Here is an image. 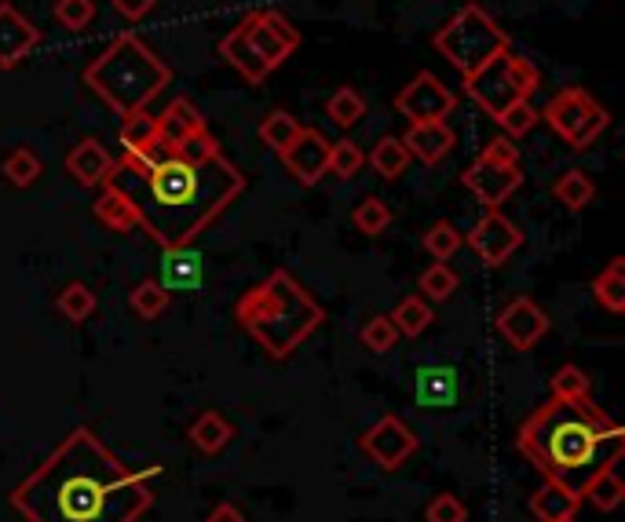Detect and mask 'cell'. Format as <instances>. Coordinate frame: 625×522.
<instances>
[{"instance_id":"obj_1","label":"cell","mask_w":625,"mask_h":522,"mask_svg":"<svg viewBox=\"0 0 625 522\" xmlns=\"http://www.w3.org/2000/svg\"><path fill=\"white\" fill-rule=\"evenodd\" d=\"M143 471L121 464L92 428H74L18 486L8 494L26 522H136L154 505Z\"/></svg>"},{"instance_id":"obj_2","label":"cell","mask_w":625,"mask_h":522,"mask_svg":"<svg viewBox=\"0 0 625 522\" xmlns=\"http://www.w3.org/2000/svg\"><path fill=\"white\" fill-rule=\"evenodd\" d=\"M107 183L128 198L139 227L161 249H187L246 190V176L224 154L205 165H187L176 154L150 165L136 150H125Z\"/></svg>"},{"instance_id":"obj_3","label":"cell","mask_w":625,"mask_h":522,"mask_svg":"<svg viewBox=\"0 0 625 522\" xmlns=\"http://www.w3.org/2000/svg\"><path fill=\"white\" fill-rule=\"evenodd\" d=\"M520 454L549 482L582 497L600 468L625 454V431L592 398L552 395L520 424Z\"/></svg>"},{"instance_id":"obj_4","label":"cell","mask_w":625,"mask_h":522,"mask_svg":"<svg viewBox=\"0 0 625 522\" xmlns=\"http://www.w3.org/2000/svg\"><path fill=\"white\" fill-rule=\"evenodd\" d=\"M238 326L275 361H286L315 333L326 310L289 270H275L235 304Z\"/></svg>"},{"instance_id":"obj_5","label":"cell","mask_w":625,"mask_h":522,"mask_svg":"<svg viewBox=\"0 0 625 522\" xmlns=\"http://www.w3.org/2000/svg\"><path fill=\"white\" fill-rule=\"evenodd\" d=\"M173 69L150 52L136 34H121L85 66V85L125 120L165 92Z\"/></svg>"},{"instance_id":"obj_6","label":"cell","mask_w":625,"mask_h":522,"mask_svg":"<svg viewBox=\"0 0 625 522\" xmlns=\"http://www.w3.org/2000/svg\"><path fill=\"white\" fill-rule=\"evenodd\" d=\"M436 48L458 66L461 77H468V74H476L483 63H490L498 52H505L509 34L493 23L490 12H483L479 4H465L436 34Z\"/></svg>"},{"instance_id":"obj_7","label":"cell","mask_w":625,"mask_h":522,"mask_svg":"<svg viewBox=\"0 0 625 522\" xmlns=\"http://www.w3.org/2000/svg\"><path fill=\"white\" fill-rule=\"evenodd\" d=\"M541 88L538 66H530L527 59L516 52H498L490 63H483L476 74L465 77V92L487 117H498L501 110H509L512 103H523Z\"/></svg>"},{"instance_id":"obj_8","label":"cell","mask_w":625,"mask_h":522,"mask_svg":"<svg viewBox=\"0 0 625 522\" xmlns=\"http://www.w3.org/2000/svg\"><path fill=\"white\" fill-rule=\"evenodd\" d=\"M541 117L571 150H589L597 139L608 132L611 114L592 99L586 88H563L546 103Z\"/></svg>"},{"instance_id":"obj_9","label":"cell","mask_w":625,"mask_h":522,"mask_svg":"<svg viewBox=\"0 0 625 522\" xmlns=\"http://www.w3.org/2000/svg\"><path fill=\"white\" fill-rule=\"evenodd\" d=\"M238 26L271 69L282 66L300 48V34L293 29V23L278 12H267V8L264 12H249Z\"/></svg>"},{"instance_id":"obj_10","label":"cell","mask_w":625,"mask_h":522,"mask_svg":"<svg viewBox=\"0 0 625 522\" xmlns=\"http://www.w3.org/2000/svg\"><path fill=\"white\" fill-rule=\"evenodd\" d=\"M396 110L410 120V125H421V120H447L453 110H458V96H453L436 74L421 69V74L396 96Z\"/></svg>"},{"instance_id":"obj_11","label":"cell","mask_w":625,"mask_h":522,"mask_svg":"<svg viewBox=\"0 0 625 522\" xmlns=\"http://www.w3.org/2000/svg\"><path fill=\"white\" fill-rule=\"evenodd\" d=\"M461 183H465V190H472V194L479 198V205L498 208L523 187V168L520 165H501V161L479 154L465 168V173H461Z\"/></svg>"},{"instance_id":"obj_12","label":"cell","mask_w":625,"mask_h":522,"mask_svg":"<svg viewBox=\"0 0 625 522\" xmlns=\"http://www.w3.org/2000/svg\"><path fill=\"white\" fill-rule=\"evenodd\" d=\"M359 449L373 460V464L396 471L402 460H407L413 449H417V435H413V431L402 424L396 413H388V417H380L377 424H373L366 435L359 438Z\"/></svg>"},{"instance_id":"obj_13","label":"cell","mask_w":625,"mask_h":522,"mask_svg":"<svg viewBox=\"0 0 625 522\" xmlns=\"http://www.w3.org/2000/svg\"><path fill=\"white\" fill-rule=\"evenodd\" d=\"M465 241H468L472 253H476L487 267H501L523 245V234H520V227L512 224V219L501 216L498 208H490V213L468 230Z\"/></svg>"},{"instance_id":"obj_14","label":"cell","mask_w":625,"mask_h":522,"mask_svg":"<svg viewBox=\"0 0 625 522\" xmlns=\"http://www.w3.org/2000/svg\"><path fill=\"white\" fill-rule=\"evenodd\" d=\"M329 139L318 128H300V136L282 150V165L289 168V176L304 187H315L322 176H329Z\"/></svg>"},{"instance_id":"obj_15","label":"cell","mask_w":625,"mask_h":522,"mask_svg":"<svg viewBox=\"0 0 625 522\" xmlns=\"http://www.w3.org/2000/svg\"><path fill=\"white\" fill-rule=\"evenodd\" d=\"M498 333L512 351H530L541 336L549 333V315L534 304L530 296H516L512 304L501 307Z\"/></svg>"},{"instance_id":"obj_16","label":"cell","mask_w":625,"mask_h":522,"mask_svg":"<svg viewBox=\"0 0 625 522\" xmlns=\"http://www.w3.org/2000/svg\"><path fill=\"white\" fill-rule=\"evenodd\" d=\"M40 44V29L12 4H0V69H12L15 63Z\"/></svg>"},{"instance_id":"obj_17","label":"cell","mask_w":625,"mask_h":522,"mask_svg":"<svg viewBox=\"0 0 625 522\" xmlns=\"http://www.w3.org/2000/svg\"><path fill=\"white\" fill-rule=\"evenodd\" d=\"M399 139L410 150V157H417L421 165H439L453 150V143H458V136H453L447 120H421V125H410L407 136Z\"/></svg>"},{"instance_id":"obj_18","label":"cell","mask_w":625,"mask_h":522,"mask_svg":"<svg viewBox=\"0 0 625 522\" xmlns=\"http://www.w3.org/2000/svg\"><path fill=\"white\" fill-rule=\"evenodd\" d=\"M117 161L107 154V147L99 139H80V143L66 154V173L77 179L80 187H103L114 176Z\"/></svg>"},{"instance_id":"obj_19","label":"cell","mask_w":625,"mask_h":522,"mask_svg":"<svg viewBox=\"0 0 625 522\" xmlns=\"http://www.w3.org/2000/svg\"><path fill=\"white\" fill-rule=\"evenodd\" d=\"M205 132V117L198 114V106L190 103V99H173V103L165 106V114L158 117V143L176 150L184 147L190 136Z\"/></svg>"},{"instance_id":"obj_20","label":"cell","mask_w":625,"mask_h":522,"mask_svg":"<svg viewBox=\"0 0 625 522\" xmlns=\"http://www.w3.org/2000/svg\"><path fill=\"white\" fill-rule=\"evenodd\" d=\"M220 55H224L227 63L249 80V85H260V80L271 74V66L264 63V59H260L257 48L249 44V37L241 34V26H235L224 40H220Z\"/></svg>"},{"instance_id":"obj_21","label":"cell","mask_w":625,"mask_h":522,"mask_svg":"<svg viewBox=\"0 0 625 522\" xmlns=\"http://www.w3.org/2000/svg\"><path fill=\"white\" fill-rule=\"evenodd\" d=\"M582 508V497L571 494L567 486H557V482L546 479V486H538L530 494V511L538 515V522H563L574 519Z\"/></svg>"},{"instance_id":"obj_22","label":"cell","mask_w":625,"mask_h":522,"mask_svg":"<svg viewBox=\"0 0 625 522\" xmlns=\"http://www.w3.org/2000/svg\"><path fill=\"white\" fill-rule=\"evenodd\" d=\"M187 435L201 449V454L216 457V454H224V449L230 446V438H235V428H230V420L224 413H216V409H205V413L195 417V424L187 428Z\"/></svg>"},{"instance_id":"obj_23","label":"cell","mask_w":625,"mask_h":522,"mask_svg":"<svg viewBox=\"0 0 625 522\" xmlns=\"http://www.w3.org/2000/svg\"><path fill=\"white\" fill-rule=\"evenodd\" d=\"M458 398V373L447 366H428L417 373V402L428 409H442Z\"/></svg>"},{"instance_id":"obj_24","label":"cell","mask_w":625,"mask_h":522,"mask_svg":"<svg viewBox=\"0 0 625 522\" xmlns=\"http://www.w3.org/2000/svg\"><path fill=\"white\" fill-rule=\"evenodd\" d=\"M92 213H96L99 224L110 227L114 234H128L133 227H139L136 208L128 205V198L121 194L114 183H103V194H99V201L92 205Z\"/></svg>"},{"instance_id":"obj_25","label":"cell","mask_w":625,"mask_h":522,"mask_svg":"<svg viewBox=\"0 0 625 522\" xmlns=\"http://www.w3.org/2000/svg\"><path fill=\"white\" fill-rule=\"evenodd\" d=\"M582 500H589L597 511H614L625 500V482L618 475V460L608 468H600L597 475L589 479V486L582 489Z\"/></svg>"},{"instance_id":"obj_26","label":"cell","mask_w":625,"mask_h":522,"mask_svg":"<svg viewBox=\"0 0 625 522\" xmlns=\"http://www.w3.org/2000/svg\"><path fill=\"white\" fill-rule=\"evenodd\" d=\"M552 198H557L563 208H571V213H582V208L597 198V183H592L582 168H567V173L552 183Z\"/></svg>"},{"instance_id":"obj_27","label":"cell","mask_w":625,"mask_h":522,"mask_svg":"<svg viewBox=\"0 0 625 522\" xmlns=\"http://www.w3.org/2000/svg\"><path fill=\"white\" fill-rule=\"evenodd\" d=\"M201 278V259L187 249H165V278L161 285L173 293V289H195Z\"/></svg>"},{"instance_id":"obj_28","label":"cell","mask_w":625,"mask_h":522,"mask_svg":"<svg viewBox=\"0 0 625 522\" xmlns=\"http://www.w3.org/2000/svg\"><path fill=\"white\" fill-rule=\"evenodd\" d=\"M592 296H597V304L608 307L611 315L625 310V259L622 256H614L608 270L597 275V281H592Z\"/></svg>"},{"instance_id":"obj_29","label":"cell","mask_w":625,"mask_h":522,"mask_svg":"<svg viewBox=\"0 0 625 522\" xmlns=\"http://www.w3.org/2000/svg\"><path fill=\"white\" fill-rule=\"evenodd\" d=\"M370 165H373V173H377L380 179H399L402 173H407V165H410V150L402 147V139L399 136H385L377 147H373V154H370Z\"/></svg>"},{"instance_id":"obj_30","label":"cell","mask_w":625,"mask_h":522,"mask_svg":"<svg viewBox=\"0 0 625 522\" xmlns=\"http://www.w3.org/2000/svg\"><path fill=\"white\" fill-rule=\"evenodd\" d=\"M168 300H173V293H168L165 285H161L158 278H143L139 285L128 293V304H133V310L143 321H158L161 315L168 310Z\"/></svg>"},{"instance_id":"obj_31","label":"cell","mask_w":625,"mask_h":522,"mask_svg":"<svg viewBox=\"0 0 625 522\" xmlns=\"http://www.w3.org/2000/svg\"><path fill=\"white\" fill-rule=\"evenodd\" d=\"M300 120L293 114H286V110H271V114L260 120V139H264L267 150H275V154H282L293 139L300 136Z\"/></svg>"},{"instance_id":"obj_32","label":"cell","mask_w":625,"mask_h":522,"mask_svg":"<svg viewBox=\"0 0 625 522\" xmlns=\"http://www.w3.org/2000/svg\"><path fill=\"white\" fill-rule=\"evenodd\" d=\"M55 310L66 321H85L96 310V293L85 285V281H70L66 289H59L55 296Z\"/></svg>"},{"instance_id":"obj_33","label":"cell","mask_w":625,"mask_h":522,"mask_svg":"<svg viewBox=\"0 0 625 522\" xmlns=\"http://www.w3.org/2000/svg\"><path fill=\"white\" fill-rule=\"evenodd\" d=\"M388 318L396 321L399 336H421L432 326V307L421 296H407L396 310H391Z\"/></svg>"},{"instance_id":"obj_34","label":"cell","mask_w":625,"mask_h":522,"mask_svg":"<svg viewBox=\"0 0 625 522\" xmlns=\"http://www.w3.org/2000/svg\"><path fill=\"white\" fill-rule=\"evenodd\" d=\"M351 224H355L362 234L377 238V234H385V227L391 224V208L380 198L370 194V198H362L355 208H351Z\"/></svg>"},{"instance_id":"obj_35","label":"cell","mask_w":625,"mask_h":522,"mask_svg":"<svg viewBox=\"0 0 625 522\" xmlns=\"http://www.w3.org/2000/svg\"><path fill=\"white\" fill-rule=\"evenodd\" d=\"M359 344L373 351V355H385V351H391L399 344V329L396 321H391L388 315H373L366 326L359 329Z\"/></svg>"},{"instance_id":"obj_36","label":"cell","mask_w":625,"mask_h":522,"mask_svg":"<svg viewBox=\"0 0 625 522\" xmlns=\"http://www.w3.org/2000/svg\"><path fill=\"white\" fill-rule=\"evenodd\" d=\"M326 114H329L333 125L351 128V125H359L362 114H366V103H362V96L355 92V88H337L326 103Z\"/></svg>"},{"instance_id":"obj_37","label":"cell","mask_w":625,"mask_h":522,"mask_svg":"<svg viewBox=\"0 0 625 522\" xmlns=\"http://www.w3.org/2000/svg\"><path fill=\"white\" fill-rule=\"evenodd\" d=\"M150 143H158V117H150L147 110L121 120V147L125 150H143Z\"/></svg>"},{"instance_id":"obj_38","label":"cell","mask_w":625,"mask_h":522,"mask_svg":"<svg viewBox=\"0 0 625 522\" xmlns=\"http://www.w3.org/2000/svg\"><path fill=\"white\" fill-rule=\"evenodd\" d=\"M40 173H45V165H40V157L34 150H12L4 161V179L12 187H34Z\"/></svg>"},{"instance_id":"obj_39","label":"cell","mask_w":625,"mask_h":522,"mask_svg":"<svg viewBox=\"0 0 625 522\" xmlns=\"http://www.w3.org/2000/svg\"><path fill=\"white\" fill-rule=\"evenodd\" d=\"M461 245H465V238L458 234V227H453L450 219H439V224L428 227V234H425V253H428L432 259H450Z\"/></svg>"},{"instance_id":"obj_40","label":"cell","mask_w":625,"mask_h":522,"mask_svg":"<svg viewBox=\"0 0 625 522\" xmlns=\"http://www.w3.org/2000/svg\"><path fill=\"white\" fill-rule=\"evenodd\" d=\"M417 285H421V293H425L428 300H436V304H442V300H450L453 293H458L461 281H458V275H453V270L439 259V264H432V267L425 270V275H421Z\"/></svg>"},{"instance_id":"obj_41","label":"cell","mask_w":625,"mask_h":522,"mask_svg":"<svg viewBox=\"0 0 625 522\" xmlns=\"http://www.w3.org/2000/svg\"><path fill=\"white\" fill-rule=\"evenodd\" d=\"M366 157H362V147L351 143V139H340V143L329 147V173L337 179H351L362 173Z\"/></svg>"},{"instance_id":"obj_42","label":"cell","mask_w":625,"mask_h":522,"mask_svg":"<svg viewBox=\"0 0 625 522\" xmlns=\"http://www.w3.org/2000/svg\"><path fill=\"white\" fill-rule=\"evenodd\" d=\"M493 120H498V128L509 139H520V136H527L534 125H538V110L530 106V99H523V103H512L509 110H501Z\"/></svg>"},{"instance_id":"obj_43","label":"cell","mask_w":625,"mask_h":522,"mask_svg":"<svg viewBox=\"0 0 625 522\" xmlns=\"http://www.w3.org/2000/svg\"><path fill=\"white\" fill-rule=\"evenodd\" d=\"M552 395L560 398H589V377L578 366H560L552 377Z\"/></svg>"},{"instance_id":"obj_44","label":"cell","mask_w":625,"mask_h":522,"mask_svg":"<svg viewBox=\"0 0 625 522\" xmlns=\"http://www.w3.org/2000/svg\"><path fill=\"white\" fill-rule=\"evenodd\" d=\"M96 4L92 0H55V23L66 29H85L92 23Z\"/></svg>"},{"instance_id":"obj_45","label":"cell","mask_w":625,"mask_h":522,"mask_svg":"<svg viewBox=\"0 0 625 522\" xmlns=\"http://www.w3.org/2000/svg\"><path fill=\"white\" fill-rule=\"evenodd\" d=\"M425 519H428V522H465V519H468V508H465V500H461V497L439 494V497L428 505Z\"/></svg>"},{"instance_id":"obj_46","label":"cell","mask_w":625,"mask_h":522,"mask_svg":"<svg viewBox=\"0 0 625 522\" xmlns=\"http://www.w3.org/2000/svg\"><path fill=\"white\" fill-rule=\"evenodd\" d=\"M483 154L493 157V161H501V165H520V150L512 147V139H509V136L490 139V143L483 147Z\"/></svg>"},{"instance_id":"obj_47","label":"cell","mask_w":625,"mask_h":522,"mask_svg":"<svg viewBox=\"0 0 625 522\" xmlns=\"http://www.w3.org/2000/svg\"><path fill=\"white\" fill-rule=\"evenodd\" d=\"M114 4V12L121 18H128V23H139V18H147L150 12H154L158 0H110Z\"/></svg>"},{"instance_id":"obj_48","label":"cell","mask_w":625,"mask_h":522,"mask_svg":"<svg viewBox=\"0 0 625 522\" xmlns=\"http://www.w3.org/2000/svg\"><path fill=\"white\" fill-rule=\"evenodd\" d=\"M205 522H246V515H241L235 505H216L213 511H209Z\"/></svg>"},{"instance_id":"obj_49","label":"cell","mask_w":625,"mask_h":522,"mask_svg":"<svg viewBox=\"0 0 625 522\" xmlns=\"http://www.w3.org/2000/svg\"><path fill=\"white\" fill-rule=\"evenodd\" d=\"M563 522H574V519H563Z\"/></svg>"}]
</instances>
